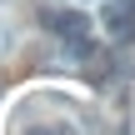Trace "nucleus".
Segmentation results:
<instances>
[{"label": "nucleus", "mask_w": 135, "mask_h": 135, "mask_svg": "<svg viewBox=\"0 0 135 135\" xmlns=\"http://www.w3.org/2000/svg\"><path fill=\"white\" fill-rule=\"evenodd\" d=\"M50 35H60V40H85V35H90V15H85V10H55V15H50Z\"/></svg>", "instance_id": "2"}, {"label": "nucleus", "mask_w": 135, "mask_h": 135, "mask_svg": "<svg viewBox=\"0 0 135 135\" xmlns=\"http://www.w3.org/2000/svg\"><path fill=\"white\" fill-rule=\"evenodd\" d=\"M100 25H105V35H130L135 30V0H105Z\"/></svg>", "instance_id": "1"}]
</instances>
